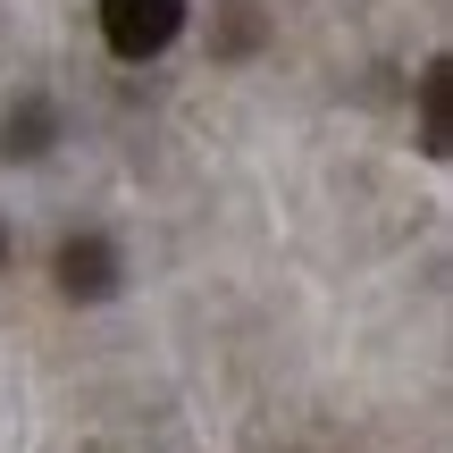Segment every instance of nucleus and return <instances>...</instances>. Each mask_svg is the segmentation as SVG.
I'll return each mask as SVG.
<instances>
[{"label": "nucleus", "mask_w": 453, "mask_h": 453, "mask_svg": "<svg viewBox=\"0 0 453 453\" xmlns=\"http://www.w3.org/2000/svg\"><path fill=\"white\" fill-rule=\"evenodd\" d=\"M0 269H9V226H0Z\"/></svg>", "instance_id": "5"}, {"label": "nucleus", "mask_w": 453, "mask_h": 453, "mask_svg": "<svg viewBox=\"0 0 453 453\" xmlns=\"http://www.w3.org/2000/svg\"><path fill=\"white\" fill-rule=\"evenodd\" d=\"M50 143H59V110H50L42 93H26L9 118H0V151H9V160H42Z\"/></svg>", "instance_id": "4"}, {"label": "nucleus", "mask_w": 453, "mask_h": 453, "mask_svg": "<svg viewBox=\"0 0 453 453\" xmlns=\"http://www.w3.org/2000/svg\"><path fill=\"white\" fill-rule=\"evenodd\" d=\"M185 34V0H101V42L118 59H160Z\"/></svg>", "instance_id": "1"}, {"label": "nucleus", "mask_w": 453, "mask_h": 453, "mask_svg": "<svg viewBox=\"0 0 453 453\" xmlns=\"http://www.w3.org/2000/svg\"><path fill=\"white\" fill-rule=\"evenodd\" d=\"M420 151L428 160H453V59L420 67Z\"/></svg>", "instance_id": "3"}, {"label": "nucleus", "mask_w": 453, "mask_h": 453, "mask_svg": "<svg viewBox=\"0 0 453 453\" xmlns=\"http://www.w3.org/2000/svg\"><path fill=\"white\" fill-rule=\"evenodd\" d=\"M50 277H59L67 303H110L127 269H118V243H110V235H67L59 260H50Z\"/></svg>", "instance_id": "2"}]
</instances>
